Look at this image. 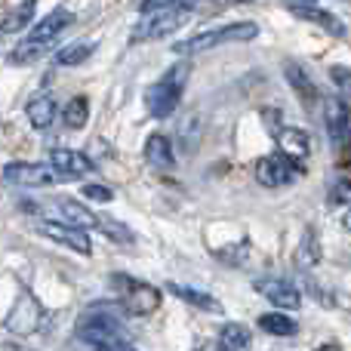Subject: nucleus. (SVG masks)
<instances>
[{
    "mask_svg": "<svg viewBox=\"0 0 351 351\" xmlns=\"http://www.w3.org/2000/svg\"><path fill=\"white\" fill-rule=\"evenodd\" d=\"M114 293L121 296V308L130 311L136 317H148L160 308V290L139 278H130V274H114L111 278Z\"/></svg>",
    "mask_w": 351,
    "mask_h": 351,
    "instance_id": "obj_5",
    "label": "nucleus"
},
{
    "mask_svg": "<svg viewBox=\"0 0 351 351\" xmlns=\"http://www.w3.org/2000/svg\"><path fill=\"white\" fill-rule=\"evenodd\" d=\"M123 351H130V348H123Z\"/></svg>",
    "mask_w": 351,
    "mask_h": 351,
    "instance_id": "obj_37",
    "label": "nucleus"
},
{
    "mask_svg": "<svg viewBox=\"0 0 351 351\" xmlns=\"http://www.w3.org/2000/svg\"><path fill=\"white\" fill-rule=\"evenodd\" d=\"M188 3H194V0H188Z\"/></svg>",
    "mask_w": 351,
    "mask_h": 351,
    "instance_id": "obj_36",
    "label": "nucleus"
},
{
    "mask_svg": "<svg viewBox=\"0 0 351 351\" xmlns=\"http://www.w3.org/2000/svg\"><path fill=\"white\" fill-rule=\"evenodd\" d=\"M167 290H170L173 296H179L182 302L194 305V308L210 311V315H222V302H219V299H213L210 293L194 290V287H182V284H167Z\"/></svg>",
    "mask_w": 351,
    "mask_h": 351,
    "instance_id": "obj_19",
    "label": "nucleus"
},
{
    "mask_svg": "<svg viewBox=\"0 0 351 351\" xmlns=\"http://www.w3.org/2000/svg\"><path fill=\"white\" fill-rule=\"evenodd\" d=\"M188 19H191V6H176V10H164V12H154V16H145L133 31H130V43L164 40V37L176 34Z\"/></svg>",
    "mask_w": 351,
    "mask_h": 351,
    "instance_id": "obj_6",
    "label": "nucleus"
},
{
    "mask_svg": "<svg viewBox=\"0 0 351 351\" xmlns=\"http://www.w3.org/2000/svg\"><path fill=\"white\" fill-rule=\"evenodd\" d=\"M34 10H37V0H22V3H19L16 10H10V16L0 22V34H16V31L28 28Z\"/></svg>",
    "mask_w": 351,
    "mask_h": 351,
    "instance_id": "obj_24",
    "label": "nucleus"
},
{
    "mask_svg": "<svg viewBox=\"0 0 351 351\" xmlns=\"http://www.w3.org/2000/svg\"><path fill=\"white\" fill-rule=\"evenodd\" d=\"M259 34V25L256 22H234V25H222L216 31H204V34H194L188 40L176 43V53L179 56H197V53H206L213 47H225V43H247Z\"/></svg>",
    "mask_w": 351,
    "mask_h": 351,
    "instance_id": "obj_4",
    "label": "nucleus"
},
{
    "mask_svg": "<svg viewBox=\"0 0 351 351\" xmlns=\"http://www.w3.org/2000/svg\"><path fill=\"white\" fill-rule=\"evenodd\" d=\"M59 176L53 173L49 164H28V160H16V164L3 167V182L16 188H40V185H53Z\"/></svg>",
    "mask_w": 351,
    "mask_h": 351,
    "instance_id": "obj_9",
    "label": "nucleus"
},
{
    "mask_svg": "<svg viewBox=\"0 0 351 351\" xmlns=\"http://www.w3.org/2000/svg\"><path fill=\"white\" fill-rule=\"evenodd\" d=\"M96 53V40H77V43H68L65 49L56 53V65L59 68H74V65H84L90 56Z\"/></svg>",
    "mask_w": 351,
    "mask_h": 351,
    "instance_id": "obj_21",
    "label": "nucleus"
},
{
    "mask_svg": "<svg viewBox=\"0 0 351 351\" xmlns=\"http://www.w3.org/2000/svg\"><path fill=\"white\" fill-rule=\"evenodd\" d=\"M317 351H342V346H339V342H327V346H321Z\"/></svg>",
    "mask_w": 351,
    "mask_h": 351,
    "instance_id": "obj_34",
    "label": "nucleus"
},
{
    "mask_svg": "<svg viewBox=\"0 0 351 351\" xmlns=\"http://www.w3.org/2000/svg\"><path fill=\"white\" fill-rule=\"evenodd\" d=\"M324 127H327V136L333 139V145H342V139L348 136V105L342 99H324Z\"/></svg>",
    "mask_w": 351,
    "mask_h": 351,
    "instance_id": "obj_14",
    "label": "nucleus"
},
{
    "mask_svg": "<svg viewBox=\"0 0 351 351\" xmlns=\"http://www.w3.org/2000/svg\"><path fill=\"white\" fill-rule=\"evenodd\" d=\"M121 305H108V302H96L77 317V336L80 346H86V351H123L130 346V330L121 317Z\"/></svg>",
    "mask_w": 351,
    "mask_h": 351,
    "instance_id": "obj_1",
    "label": "nucleus"
},
{
    "mask_svg": "<svg viewBox=\"0 0 351 351\" xmlns=\"http://www.w3.org/2000/svg\"><path fill=\"white\" fill-rule=\"evenodd\" d=\"M194 351H228L222 346V342H206V346H200V348H194Z\"/></svg>",
    "mask_w": 351,
    "mask_h": 351,
    "instance_id": "obj_33",
    "label": "nucleus"
},
{
    "mask_svg": "<svg viewBox=\"0 0 351 351\" xmlns=\"http://www.w3.org/2000/svg\"><path fill=\"white\" fill-rule=\"evenodd\" d=\"M96 228L102 231V234L108 237V241H114V243H133V231H130L127 225L114 222V219H102V216H99Z\"/></svg>",
    "mask_w": 351,
    "mask_h": 351,
    "instance_id": "obj_27",
    "label": "nucleus"
},
{
    "mask_svg": "<svg viewBox=\"0 0 351 351\" xmlns=\"http://www.w3.org/2000/svg\"><path fill=\"white\" fill-rule=\"evenodd\" d=\"M219 342L228 351H247L253 336H250V330L243 327V324H225L222 333H219Z\"/></svg>",
    "mask_w": 351,
    "mask_h": 351,
    "instance_id": "obj_26",
    "label": "nucleus"
},
{
    "mask_svg": "<svg viewBox=\"0 0 351 351\" xmlns=\"http://www.w3.org/2000/svg\"><path fill=\"white\" fill-rule=\"evenodd\" d=\"M49 167H53V173L59 179H80V176L96 170V164L86 154L71 152V148H53L49 152Z\"/></svg>",
    "mask_w": 351,
    "mask_h": 351,
    "instance_id": "obj_11",
    "label": "nucleus"
},
{
    "mask_svg": "<svg viewBox=\"0 0 351 351\" xmlns=\"http://www.w3.org/2000/svg\"><path fill=\"white\" fill-rule=\"evenodd\" d=\"M40 324H43V305L37 302L31 293H22V296L16 299V305H12V311L6 315L3 327L16 336H31Z\"/></svg>",
    "mask_w": 351,
    "mask_h": 351,
    "instance_id": "obj_8",
    "label": "nucleus"
},
{
    "mask_svg": "<svg viewBox=\"0 0 351 351\" xmlns=\"http://www.w3.org/2000/svg\"><path fill=\"white\" fill-rule=\"evenodd\" d=\"M71 22H74V16L65 6H56L53 12H47V16L25 34V40L16 43V49L10 53V65H31V62H37L43 53H49V49L56 47V40L65 34V28Z\"/></svg>",
    "mask_w": 351,
    "mask_h": 351,
    "instance_id": "obj_2",
    "label": "nucleus"
},
{
    "mask_svg": "<svg viewBox=\"0 0 351 351\" xmlns=\"http://www.w3.org/2000/svg\"><path fill=\"white\" fill-rule=\"evenodd\" d=\"M330 204L333 206H351V173L339 176V179L333 182V188H330Z\"/></svg>",
    "mask_w": 351,
    "mask_h": 351,
    "instance_id": "obj_28",
    "label": "nucleus"
},
{
    "mask_svg": "<svg viewBox=\"0 0 351 351\" xmlns=\"http://www.w3.org/2000/svg\"><path fill=\"white\" fill-rule=\"evenodd\" d=\"M56 210L62 213V222L71 225V228H80V231L96 228V222H99L96 213H90L84 204H77V200H71V197H59L56 200Z\"/></svg>",
    "mask_w": 351,
    "mask_h": 351,
    "instance_id": "obj_16",
    "label": "nucleus"
},
{
    "mask_svg": "<svg viewBox=\"0 0 351 351\" xmlns=\"http://www.w3.org/2000/svg\"><path fill=\"white\" fill-rule=\"evenodd\" d=\"M62 121H65L68 130H84L86 121H90V99H86V96H74L71 102L62 108Z\"/></svg>",
    "mask_w": 351,
    "mask_h": 351,
    "instance_id": "obj_25",
    "label": "nucleus"
},
{
    "mask_svg": "<svg viewBox=\"0 0 351 351\" xmlns=\"http://www.w3.org/2000/svg\"><path fill=\"white\" fill-rule=\"evenodd\" d=\"M188 77H191V62H176L164 77H158L152 86L145 90V108L152 117L164 121L170 117L182 102V93L188 86Z\"/></svg>",
    "mask_w": 351,
    "mask_h": 351,
    "instance_id": "obj_3",
    "label": "nucleus"
},
{
    "mask_svg": "<svg viewBox=\"0 0 351 351\" xmlns=\"http://www.w3.org/2000/svg\"><path fill=\"white\" fill-rule=\"evenodd\" d=\"M259 330H265L268 336H296L299 324L287 311H268V315L259 317Z\"/></svg>",
    "mask_w": 351,
    "mask_h": 351,
    "instance_id": "obj_23",
    "label": "nucleus"
},
{
    "mask_svg": "<svg viewBox=\"0 0 351 351\" xmlns=\"http://www.w3.org/2000/svg\"><path fill=\"white\" fill-rule=\"evenodd\" d=\"M330 77H333L339 86H351V71L348 68H342V65H336L333 71H330Z\"/></svg>",
    "mask_w": 351,
    "mask_h": 351,
    "instance_id": "obj_32",
    "label": "nucleus"
},
{
    "mask_svg": "<svg viewBox=\"0 0 351 351\" xmlns=\"http://www.w3.org/2000/svg\"><path fill=\"white\" fill-rule=\"evenodd\" d=\"M290 10L296 12L299 19H305V22H315V25H321V28H324V31H330V34H336V37H346V25H342L339 19L333 16V12L321 10V6H311V3H290Z\"/></svg>",
    "mask_w": 351,
    "mask_h": 351,
    "instance_id": "obj_17",
    "label": "nucleus"
},
{
    "mask_svg": "<svg viewBox=\"0 0 351 351\" xmlns=\"http://www.w3.org/2000/svg\"><path fill=\"white\" fill-rule=\"evenodd\" d=\"M342 225H346V228H348V231H351V210H348V213H346V219H342Z\"/></svg>",
    "mask_w": 351,
    "mask_h": 351,
    "instance_id": "obj_35",
    "label": "nucleus"
},
{
    "mask_svg": "<svg viewBox=\"0 0 351 351\" xmlns=\"http://www.w3.org/2000/svg\"><path fill=\"white\" fill-rule=\"evenodd\" d=\"M256 290H259L271 305H278L280 311H296L299 305H302V296H299V290H296V287H290L287 280H278V278L256 280Z\"/></svg>",
    "mask_w": 351,
    "mask_h": 351,
    "instance_id": "obj_13",
    "label": "nucleus"
},
{
    "mask_svg": "<svg viewBox=\"0 0 351 351\" xmlns=\"http://www.w3.org/2000/svg\"><path fill=\"white\" fill-rule=\"evenodd\" d=\"M274 142H278V152L284 154V158L296 160V164H305L311 154V139L305 130L299 127H280L278 133H274Z\"/></svg>",
    "mask_w": 351,
    "mask_h": 351,
    "instance_id": "obj_12",
    "label": "nucleus"
},
{
    "mask_svg": "<svg viewBox=\"0 0 351 351\" xmlns=\"http://www.w3.org/2000/svg\"><path fill=\"white\" fill-rule=\"evenodd\" d=\"M284 74H287V80H290V86L296 90V96L302 99L305 105H311V102H317V86H315V80L308 77V71H305L302 65H296V62H290V65H284Z\"/></svg>",
    "mask_w": 351,
    "mask_h": 351,
    "instance_id": "obj_20",
    "label": "nucleus"
},
{
    "mask_svg": "<svg viewBox=\"0 0 351 351\" xmlns=\"http://www.w3.org/2000/svg\"><path fill=\"white\" fill-rule=\"evenodd\" d=\"M80 191H84L86 200H96V204H111V200H114V191L105 185H96V182H93V185H84Z\"/></svg>",
    "mask_w": 351,
    "mask_h": 351,
    "instance_id": "obj_30",
    "label": "nucleus"
},
{
    "mask_svg": "<svg viewBox=\"0 0 351 351\" xmlns=\"http://www.w3.org/2000/svg\"><path fill=\"white\" fill-rule=\"evenodd\" d=\"M339 167L351 170V130H348L346 139H342V148H339Z\"/></svg>",
    "mask_w": 351,
    "mask_h": 351,
    "instance_id": "obj_31",
    "label": "nucleus"
},
{
    "mask_svg": "<svg viewBox=\"0 0 351 351\" xmlns=\"http://www.w3.org/2000/svg\"><path fill=\"white\" fill-rule=\"evenodd\" d=\"M293 259H296L299 268H315L317 262H321V241H317L315 228H305V234H302V241H299Z\"/></svg>",
    "mask_w": 351,
    "mask_h": 351,
    "instance_id": "obj_22",
    "label": "nucleus"
},
{
    "mask_svg": "<svg viewBox=\"0 0 351 351\" xmlns=\"http://www.w3.org/2000/svg\"><path fill=\"white\" fill-rule=\"evenodd\" d=\"M145 160H148V167H154V170H173L176 154H173L170 136H164V133H152V136H148Z\"/></svg>",
    "mask_w": 351,
    "mask_h": 351,
    "instance_id": "obj_15",
    "label": "nucleus"
},
{
    "mask_svg": "<svg viewBox=\"0 0 351 351\" xmlns=\"http://www.w3.org/2000/svg\"><path fill=\"white\" fill-rule=\"evenodd\" d=\"M37 231H40L43 237H49L53 243H62V247L74 250V253H80V256L93 253V243H90V237H86V231L71 228V225H65V222H40Z\"/></svg>",
    "mask_w": 351,
    "mask_h": 351,
    "instance_id": "obj_10",
    "label": "nucleus"
},
{
    "mask_svg": "<svg viewBox=\"0 0 351 351\" xmlns=\"http://www.w3.org/2000/svg\"><path fill=\"white\" fill-rule=\"evenodd\" d=\"M25 114H28V123L34 130H47V127H53L56 114H59V105H56L53 96H37L28 102Z\"/></svg>",
    "mask_w": 351,
    "mask_h": 351,
    "instance_id": "obj_18",
    "label": "nucleus"
},
{
    "mask_svg": "<svg viewBox=\"0 0 351 351\" xmlns=\"http://www.w3.org/2000/svg\"><path fill=\"white\" fill-rule=\"evenodd\" d=\"M305 173V164H296V160L284 158L280 152L268 154L256 164V179L262 182L265 188H284V185H293L299 176Z\"/></svg>",
    "mask_w": 351,
    "mask_h": 351,
    "instance_id": "obj_7",
    "label": "nucleus"
},
{
    "mask_svg": "<svg viewBox=\"0 0 351 351\" xmlns=\"http://www.w3.org/2000/svg\"><path fill=\"white\" fill-rule=\"evenodd\" d=\"M176 6H191V3H188V0H142L139 12H142V16H154V12L176 10Z\"/></svg>",
    "mask_w": 351,
    "mask_h": 351,
    "instance_id": "obj_29",
    "label": "nucleus"
}]
</instances>
